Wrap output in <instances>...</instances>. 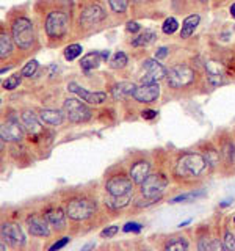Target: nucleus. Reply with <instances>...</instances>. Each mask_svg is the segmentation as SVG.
<instances>
[{"mask_svg": "<svg viewBox=\"0 0 235 251\" xmlns=\"http://www.w3.org/2000/svg\"><path fill=\"white\" fill-rule=\"evenodd\" d=\"M215 143L221 154V173L226 176L235 175V141L229 130H219Z\"/></svg>", "mask_w": 235, "mask_h": 251, "instance_id": "6e6552de", "label": "nucleus"}, {"mask_svg": "<svg viewBox=\"0 0 235 251\" xmlns=\"http://www.w3.org/2000/svg\"><path fill=\"white\" fill-rule=\"evenodd\" d=\"M199 22H201V16L198 13H193L190 16H187L182 22V28H180V39L190 38L196 31V28H198Z\"/></svg>", "mask_w": 235, "mask_h": 251, "instance_id": "cd10ccee", "label": "nucleus"}, {"mask_svg": "<svg viewBox=\"0 0 235 251\" xmlns=\"http://www.w3.org/2000/svg\"><path fill=\"white\" fill-rule=\"evenodd\" d=\"M25 226L30 235L33 237H49L52 234V226L47 222V218L44 214L39 212H33L25 217Z\"/></svg>", "mask_w": 235, "mask_h": 251, "instance_id": "2eb2a0df", "label": "nucleus"}, {"mask_svg": "<svg viewBox=\"0 0 235 251\" xmlns=\"http://www.w3.org/2000/svg\"><path fill=\"white\" fill-rule=\"evenodd\" d=\"M221 240H223L224 250L235 251V231H232V229H229L227 226H224V231H223V235H221Z\"/></svg>", "mask_w": 235, "mask_h": 251, "instance_id": "2f4dec72", "label": "nucleus"}, {"mask_svg": "<svg viewBox=\"0 0 235 251\" xmlns=\"http://www.w3.org/2000/svg\"><path fill=\"white\" fill-rule=\"evenodd\" d=\"M22 73H14L13 75H10L6 78V80L3 82V88L8 90V91H11V90H16V88H19V85L22 82Z\"/></svg>", "mask_w": 235, "mask_h": 251, "instance_id": "e433bc0d", "label": "nucleus"}, {"mask_svg": "<svg viewBox=\"0 0 235 251\" xmlns=\"http://www.w3.org/2000/svg\"><path fill=\"white\" fill-rule=\"evenodd\" d=\"M110 11L116 16H125L130 8V0H107Z\"/></svg>", "mask_w": 235, "mask_h": 251, "instance_id": "7c9ffc66", "label": "nucleus"}, {"mask_svg": "<svg viewBox=\"0 0 235 251\" xmlns=\"http://www.w3.org/2000/svg\"><path fill=\"white\" fill-rule=\"evenodd\" d=\"M118 232H119V226L112 225V226L105 227V229L100 232V237H102V239H112V237H115V235H116Z\"/></svg>", "mask_w": 235, "mask_h": 251, "instance_id": "58836bf2", "label": "nucleus"}, {"mask_svg": "<svg viewBox=\"0 0 235 251\" xmlns=\"http://www.w3.org/2000/svg\"><path fill=\"white\" fill-rule=\"evenodd\" d=\"M100 55H102V60L105 61V60L110 57V50H102V52H100Z\"/></svg>", "mask_w": 235, "mask_h": 251, "instance_id": "8fccbe9b", "label": "nucleus"}, {"mask_svg": "<svg viewBox=\"0 0 235 251\" xmlns=\"http://www.w3.org/2000/svg\"><path fill=\"white\" fill-rule=\"evenodd\" d=\"M35 21L49 47H58L74 30V0H36Z\"/></svg>", "mask_w": 235, "mask_h": 251, "instance_id": "f257e3e1", "label": "nucleus"}, {"mask_svg": "<svg viewBox=\"0 0 235 251\" xmlns=\"http://www.w3.org/2000/svg\"><path fill=\"white\" fill-rule=\"evenodd\" d=\"M187 0H171V3H172V6H179L180 3H185Z\"/></svg>", "mask_w": 235, "mask_h": 251, "instance_id": "3c124183", "label": "nucleus"}, {"mask_svg": "<svg viewBox=\"0 0 235 251\" xmlns=\"http://www.w3.org/2000/svg\"><path fill=\"white\" fill-rule=\"evenodd\" d=\"M135 182L129 175V170L124 167L115 165L110 170H107L104 176V190L108 195L113 196H122V195H132Z\"/></svg>", "mask_w": 235, "mask_h": 251, "instance_id": "423d86ee", "label": "nucleus"}, {"mask_svg": "<svg viewBox=\"0 0 235 251\" xmlns=\"http://www.w3.org/2000/svg\"><path fill=\"white\" fill-rule=\"evenodd\" d=\"M107 0H74V30L77 35H93L108 21Z\"/></svg>", "mask_w": 235, "mask_h": 251, "instance_id": "20e7f679", "label": "nucleus"}, {"mask_svg": "<svg viewBox=\"0 0 235 251\" xmlns=\"http://www.w3.org/2000/svg\"><path fill=\"white\" fill-rule=\"evenodd\" d=\"M127 63H129L127 55H125L124 52H119V50H118V52L113 55V58L110 60V68H112V69H122V68L127 66Z\"/></svg>", "mask_w": 235, "mask_h": 251, "instance_id": "473e14b6", "label": "nucleus"}, {"mask_svg": "<svg viewBox=\"0 0 235 251\" xmlns=\"http://www.w3.org/2000/svg\"><path fill=\"white\" fill-rule=\"evenodd\" d=\"M61 206L65 207L66 215L72 222H90L99 210V200L96 193L83 188L69 190V193L63 198Z\"/></svg>", "mask_w": 235, "mask_h": 251, "instance_id": "39448f33", "label": "nucleus"}, {"mask_svg": "<svg viewBox=\"0 0 235 251\" xmlns=\"http://www.w3.org/2000/svg\"><path fill=\"white\" fill-rule=\"evenodd\" d=\"M157 2H159V0H157Z\"/></svg>", "mask_w": 235, "mask_h": 251, "instance_id": "5fc2aeb1", "label": "nucleus"}, {"mask_svg": "<svg viewBox=\"0 0 235 251\" xmlns=\"http://www.w3.org/2000/svg\"><path fill=\"white\" fill-rule=\"evenodd\" d=\"M43 214L46 215L47 222L50 223L52 229L55 232L66 231V227H68L66 218H68V215H66V210L63 206H49V207H46L43 210Z\"/></svg>", "mask_w": 235, "mask_h": 251, "instance_id": "412c9836", "label": "nucleus"}, {"mask_svg": "<svg viewBox=\"0 0 235 251\" xmlns=\"http://www.w3.org/2000/svg\"><path fill=\"white\" fill-rule=\"evenodd\" d=\"M157 33L154 30L151 28H144V31H140L138 35L133 36V39L130 41V44L133 47H147V46H151L152 43L157 41Z\"/></svg>", "mask_w": 235, "mask_h": 251, "instance_id": "c85d7f7f", "label": "nucleus"}, {"mask_svg": "<svg viewBox=\"0 0 235 251\" xmlns=\"http://www.w3.org/2000/svg\"><path fill=\"white\" fill-rule=\"evenodd\" d=\"M229 14L232 16V19H235V2L229 6Z\"/></svg>", "mask_w": 235, "mask_h": 251, "instance_id": "de8ad7c7", "label": "nucleus"}, {"mask_svg": "<svg viewBox=\"0 0 235 251\" xmlns=\"http://www.w3.org/2000/svg\"><path fill=\"white\" fill-rule=\"evenodd\" d=\"M6 25L10 28L18 50L24 58L41 47L36 30V21L30 16L28 3L11 8L6 13Z\"/></svg>", "mask_w": 235, "mask_h": 251, "instance_id": "f03ea898", "label": "nucleus"}, {"mask_svg": "<svg viewBox=\"0 0 235 251\" xmlns=\"http://www.w3.org/2000/svg\"><path fill=\"white\" fill-rule=\"evenodd\" d=\"M198 250L199 251H218L224 250L223 240H219L216 234H212L209 227H202L198 231Z\"/></svg>", "mask_w": 235, "mask_h": 251, "instance_id": "5701e85b", "label": "nucleus"}, {"mask_svg": "<svg viewBox=\"0 0 235 251\" xmlns=\"http://www.w3.org/2000/svg\"><path fill=\"white\" fill-rule=\"evenodd\" d=\"M160 98V85L159 82L155 83H141L137 86L135 93H133V99L138 104H152L157 102Z\"/></svg>", "mask_w": 235, "mask_h": 251, "instance_id": "aec40b11", "label": "nucleus"}, {"mask_svg": "<svg viewBox=\"0 0 235 251\" xmlns=\"http://www.w3.org/2000/svg\"><path fill=\"white\" fill-rule=\"evenodd\" d=\"M151 2H154V0H130V5L133 10H140V8L147 6Z\"/></svg>", "mask_w": 235, "mask_h": 251, "instance_id": "37998d69", "label": "nucleus"}, {"mask_svg": "<svg viewBox=\"0 0 235 251\" xmlns=\"http://www.w3.org/2000/svg\"><path fill=\"white\" fill-rule=\"evenodd\" d=\"M69 237H61L60 240H57V242H55L53 243V245H50L49 247V250L50 251H55V250H61V248H65L66 245H68V243H69Z\"/></svg>", "mask_w": 235, "mask_h": 251, "instance_id": "79ce46f5", "label": "nucleus"}, {"mask_svg": "<svg viewBox=\"0 0 235 251\" xmlns=\"http://www.w3.org/2000/svg\"><path fill=\"white\" fill-rule=\"evenodd\" d=\"M163 250H169V251H184V250H188L190 248V242H188L187 235H182V234H176V235H171L164 243L162 245Z\"/></svg>", "mask_w": 235, "mask_h": 251, "instance_id": "bb28decb", "label": "nucleus"}, {"mask_svg": "<svg viewBox=\"0 0 235 251\" xmlns=\"http://www.w3.org/2000/svg\"><path fill=\"white\" fill-rule=\"evenodd\" d=\"M223 3H226V0H213V8L221 6Z\"/></svg>", "mask_w": 235, "mask_h": 251, "instance_id": "09e8293b", "label": "nucleus"}, {"mask_svg": "<svg viewBox=\"0 0 235 251\" xmlns=\"http://www.w3.org/2000/svg\"><path fill=\"white\" fill-rule=\"evenodd\" d=\"M155 116H157V112L152 108H146L141 112V118H143V120H154Z\"/></svg>", "mask_w": 235, "mask_h": 251, "instance_id": "c03bdc74", "label": "nucleus"}, {"mask_svg": "<svg viewBox=\"0 0 235 251\" xmlns=\"http://www.w3.org/2000/svg\"><path fill=\"white\" fill-rule=\"evenodd\" d=\"M168 53H169V49H168V47H160V49L155 52V58H157V60L166 58V57H168Z\"/></svg>", "mask_w": 235, "mask_h": 251, "instance_id": "a18cd8bd", "label": "nucleus"}, {"mask_svg": "<svg viewBox=\"0 0 235 251\" xmlns=\"http://www.w3.org/2000/svg\"><path fill=\"white\" fill-rule=\"evenodd\" d=\"M196 151H199L204 155V159L207 160L210 173L221 171V154H219V149L215 141H210V140L199 141V143L196 145Z\"/></svg>", "mask_w": 235, "mask_h": 251, "instance_id": "4468645a", "label": "nucleus"}, {"mask_svg": "<svg viewBox=\"0 0 235 251\" xmlns=\"http://www.w3.org/2000/svg\"><path fill=\"white\" fill-rule=\"evenodd\" d=\"M82 52H83V47L80 44H77V43L69 44V46H66V49H65V58L68 61H74L78 55H82Z\"/></svg>", "mask_w": 235, "mask_h": 251, "instance_id": "c9c22d12", "label": "nucleus"}, {"mask_svg": "<svg viewBox=\"0 0 235 251\" xmlns=\"http://www.w3.org/2000/svg\"><path fill=\"white\" fill-rule=\"evenodd\" d=\"M137 90V85L132 83V82H121V83H116L112 86L110 90V94L115 100H124L130 96H133V93Z\"/></svg>", "mask_w": 235, "mask_h": 251, "instance_id": "393cba45", "label": "nucleus"}, {"mask_svg": "<svg viewBox=\"0 0 235 251\" xmlns=\"http://www.w3.org/2000/svg\"><path fill=\"white\" fill-rule=\"evenodd\" d=\"M206 195V192L202 190H193L190 193H184V195H179L176 198H172L169 202L171 204H176V202H187V201H194L196 198H201V196Z\"/></svg>", "mask_w": 235, "mask_h": 251, "instance_id": "72a5a7b5", "label": "nucleus"}, {"mask_svg": "<svg viewBox=\"0 0 235 251\" xmlns=\"http://www.w3.org/2000/svg\"><path fill=\"white\" fill-rule=\"evenodd\" d=\"M0 232H2V239H5L8 243H11L14 248H24L25 247V234L22 231V226L16 222V220H3L2 227H0Z\"/></svg>", "mask_w": 235, "mask_h": 251, "instance_id": "ddd939ff", "label": "nucleus"}, {"mask_svg": "<svg viewBox=\"0 0 235 251\" xmlns=\"http://www.w3.org/2000/svg\"><path fill=\"white\" fill-rule=\"evenodd\" d=\"M21 121L24 124V127L27 130V135L33 140H38L39 135H43L44 129L41 126V118H39L38 113H35L31 108H25L21 112Z\"/></svg>", "mask_w": 235, "mask_h": 251, "instance_id": "a211bd4d", "label": "nucleus"}, {"mask_svg": "<svg viewBox=\"0 0 235 251\" xmlns=\"http://www.w3.org/2000/svg\"><path fill=\"white\" fill-rule=\"evenodd\" d=\"M27 135V130L24 127L22 121H19V116L14 113H8L3 118L2 126H0V137L10 143H22Z\"/></svg>", "mask_w": 235, "mask_h": 251, "instance_id": "9d476101", "label": "nucleus"}, {"mask_svg": "<svg viewBox=\"0 0 235 251\" xmlns=\"http://www.w3.org/2000/svg\"><path fill=\"white\" fill-rule=\"evenodd\" d=\"M63 110H65L66 118L72 124H82L88 123L93 116V110L86 105L85 100L78 98H68L63 102Z\"/></svg>", "mask_w": 235, "mask_h": 251, "instance_id": "f8f14e48", "label": "nucleus"}, {"mask_svg": "<svg viewBox=\"0 0 235 251\" xmlns=\"http://www.w3.org/2000/svg\"><path fill=\"white\" fill-rule=\"evenodd\" d=\"M141 229H143V225L135 223V222H129V223H125V225H124V227H122V231H124V232H140Z\"/></svg>", "mask_w": 235, "mask_h": 251, "instance_id": "ea45409f", "label": "nucleus"}, {"mask_svg": "<svg viewBox=\"0 0 235 251\" xmlns=\"http://www.w3.org/2000/svg\"><path fill=\"white\" fill-rule=\"evenodd\" d=\"M94 247V243H90V245H86V247H83L82 250H88V248H93Z\"/></svg>", "mask_w": 235, "mask_h": 251, "instance_id": "603ef678", "label": "nucleus"}, {"mask_svg": "<svg viewBox=\"0 0 235 251\" xmlns=\"http://www.w3.org/2000/svg\"><path fill=\"white\" fill-rule=\"evenodd\" d=\"M68 90L75 93L82 100H85L86 104H91V105L104 104V102L108 99V94L107 93H104V91H88V90L82 88L80 85H77L75 82H70L68 85Z\"/></svg>", "mask_w": 235, "mask_h": 251, "instance_id": "4be33fe9", "label": "nucleus"}, {"mask_svg": "<svg viewBox=\"0 0 235 251\" xmlns=\"http://www.w3.org/2000/svg\"><path fill=\"white\" fill-rule=\"evenodd\" d=\"M210 173L207 160L199 151H179L171 165V176L179 185H196Z\"/></svg>", "mask_w": 235, "mask_h": 251, "instance_id": "7ed1b4c3", "label": "nucleus"}, {"mask_svg": "<svg viewBox=\"0 0 235 251\" xmlns=\"http://www.w3.org/2000/svg\"><path fill=\"white\" fill-rule=\"evenodd\" d=\"M144 75L141 77V83H155L166 78L168 69L164 68L157 58H147L143 61Z\"/></svg>", "mask_w": 235, "mask_h": 251, "instance_id": "f3484780", "label": "nucleus"}, {"mask_svg": "<svg viewBox=\"0 0 235 251\" xmlns=\"http://www.w3.org/2000/svg\"><path fill=\"white\" fill-rule=\"evenodd\" d=\"M129 175L135 185H141L152 171V160L144 152H133L129 162Z\"/></svg>", "mask_w": 235, "mask_h": 251, "instance_id": "9b49d317", "label": "nucleus"}, {"mask_svg": "<svg viewBox=\"0 0 235 251\" xmlns=\"http://www.w3.org/2000/svg\"><path fill=\"white\" fill-rule=\"evenodd\" d=\"M41 121L47 126H52V127H58L65 121V110H58V108H41L38 112Z\"/></svg>", "mask_w": 235, "mask_h": 251, "instance_id": "b1692460", "label": "nucleus"}, {"mask_svg": "<svg viewBox=\"0 0 235 251\" xmlns=\"http://www.w3.org/2000/svg\"><path fill=\"white\" fill-rule=\"evenodd\" d=\"M204 69H206V78L210 85L218 86L224 83L226 73V63L218 60H206L204 61Z\"/></svg>", "mask_w": 235, "mask_h": 251, "instance_id": "6ab92c4d", "label": "nucleus"}, {"mask_svg": "<svg viewBox=\"0 0 235 251\" xmlns=\"http://www.w3.org/2000/svg\"><path fill=\"white\" fill-rule=\"evenodd\" d=\"M38 68H39V63H38L36 60H30V61L27 63V65L21 69V73H22L24 77H31V75H35V74H36Z\"/></svg>", "mask_w": 235, "mask_h": 251, "instance_id": "4c0bfd02", "label": "nucleus"}, {"mask_svg": "<svg viewBox=\"0 0 235 251\" xmlns=\"http://www.w3.org/2000/svg\"><path fill=\"white\" fill-rule=\"evenodd\" d=\"M102 61H104V60H102L100 52H90L80 60V68L83 71H91V69L99 68V65Z\"/></svg>", "mask_w": 235, "mask_h": 251, "instance_id": "c756f323", "label": "nucleus"}, {"mask_svg": "<svg viewBox=\"0 0 235 251\" xmlns=\"http://www.w3.org/2000/svg\"><path fill=\"white\" fill-rule=\"evenodd\" d=\"M209 2H210V0H193V3H194V5L202 6V8H207V6H209Z\"/></svg>", "mask_w": 235, "mask_h": 251, "instance_id": "49530a36", "label": "nucleus"}, {"mask_svg": "<svg viewBox=\"0 0 235 251\" xmlns=\"http://www.w3.org/2000/svg\"><path fill=\"white\" fill-rule=\"evenodd\" d=\"M125 30H127L129 33H132V35H138L141 31V25H140V22H137V21H129L127 25H125Z\"/></svg>", "mask_w": 235, "mask_h": 251, "instance_id": "a19ab883", "label": "nucleus"}, {"mask_svg": "<svg viewBox=\"0 0 235 251\" xmlns=\"http://www.w3.org/2000/svg\"><path fill=\"white\" fill-rule=\"evenodd\" d=\"M199 73L193 66L187 63H176L168 69L166 75V85L171 91H182L190 90L198 83Z\"/></svg>", "mask_w": 235, "mask_h": 251, "instance_id": "0eeeda50", "label": "nucleus"}, {"mask_svg": "<svg viewBox=\"0 0 235 251\" xmlns=\"http://www.w3.org/2000/svg\"><path fill=\"white\" fill-rule=\"evenodd\" d=\"M132 200H133V193L132 195H122V196H113V195L107 193L102 201H104L105 207H108L110 210H119V209L127 207L132 202Z\"/></svg>", "mask_w": 235, "mask_h": 251, "instance_id": "a878e982", "label": "nucleus"}, {"mask_svg": "<svg viewBox=\"0 0 235 251\" xmlns=\"http://www.w3.org/2000/svg\"><path fill=\"white\" fill-rule=\"evenodd\" d=\"M168 185H169V171L163 168H157L155 171H151V175L140 185V192L141 196H146V198L160 200L164 190L168 188Z\"/></svg>", "mask_w": 235, "mask_h": 251, "instance_id": "1a4fd4ad", "label": "nucleus"}, {"mask_svg": "<svg viewBox=\"0 0 235 251\" xmlns=\"http://www.w3.org/2000/svg\"><path fill=\"white\" fill-rule=\"evenodd\" d=\"M16 49H18V46L14 43L10 28L2 24V27H0V60L2 63L10 61L11 58L19 60L21 55H16Z\"/></svg>", "mask_w": 235, "mask_h": 251, "instance_id": "dca6fc26", "label": "nucleus"}, {"mask_svg": "<svg viewBox=\"0 0 235 251\" xmlns=\"http://www.w3.org/2000/svg\"><path fill=\"white\" fill-rule=\"evenodd\" d=\"M234 225H235V217H234Z\"/></svg>", "mask_w": 235, "mask_h": 251, "instance_id": "864d4df0", "label": "nucleus"}, {"mask_svg": "<svg viewBox=\"0 0 235 251\" xmlns=\"http://www.w3.org/2000/svg\"><path fill=\"white\" fill-rule=\"evenodd\" d=\"M177 28H179V22H177L176 18H172V16L166 18V19H164V22L162 24V31L164 35H169V36L174 35L177 31Z\"/></svg>", "mask_w": 235, "mask_h": 251, "instance_id": "f704fd0d", "label": "nucleus"}]
</instances>
